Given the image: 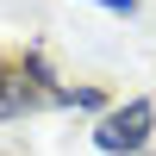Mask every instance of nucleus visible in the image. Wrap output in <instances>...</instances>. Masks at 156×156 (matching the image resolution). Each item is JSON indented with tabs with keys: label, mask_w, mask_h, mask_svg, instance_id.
I'll return each mask as SVG.
<instances>
[{
	"label": "nucleus",
	"mask_w": 156,
	"mask_h": 156,
	"mask_svg": "<svg viewBox=\"0 0 156 156\" xmlns=\"http://www.w3.org/2000/svg\"><path fill=\"white\" fill-rule=\"evenodd\" d=\"M150 125H156V106H150V100H125L119 112H106V119H100L94 144L106 150V156H137V150L150 144Z\"/></svg>",
	"instance_id": "nucleus-1"
},
{
	"label": "nucleus",
	"mask_w": 156,
	"mask_h": 156,
	"mask_svg": "<svg viewBox=\"0 0 156 156\" xmlns=\"http://www.w3.org/2000/svg\"><path fill=\"white\" fill-rule=\"evenodd\" d=\"M37 100H44V94L25 81V69H0V119H25Z\"/></svg>",
	"instance_id": "nucleus-2"
},
{
	"label": "nucleus",
	"mask_w": 156,
	"mask_h": 156,
	"mask_svg": "<svg viewBox=\"0 0 156 156\" xmlns=\"http://www.w3.org/2000/svg\"><path fill=\"white\" fill-rule=\"evenodd\" d=\"M50 100H56V106H81V112H94V106H100V87H50Z\"/></svg>",
	"instance_id": "nucleus-3"
},
{
	"label": "nucleus",
	"mask_w": 156,
	"mask_h": 156,
	"mask_svg": "<svg viewBox=\"0 0 156 156\" xmlns=\"http://www.w3.org/2000/svg\"><path fill=\"white\" fill-rule=\"evenodd\" d=\"M94 6H106V12H125V19H131V12H137V0H94Z\"/></svg>",
	"instance_id": "nucleus-4"
}]
</instances>
